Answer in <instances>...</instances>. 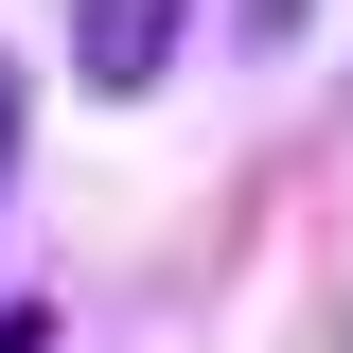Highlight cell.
<instances>
[{
  "mask_svg": "<svg viewBox=\"0 0 353 353\" xmlns=\"http://www.w3.org/2000/svg\"><path fill=\"white\" fill-rule=\"evenodd\" d=\"M176 36H194V0H71V71L106 88V106H141V88L176 71Z\"/></svg>",
  "mask_w": 353,
  "mask_h": 353,
  "instance_id": "obj_1",
  "label": "cell"
},
{
  "mask_svg": "<svg viewBox=\"0 0 353 353\" xmlns=\"http://www.w3.org/2000/svg\"><path fill=\"white\" fill-rule=\"evenodd\" d=\"M0 353H53V318H0Z\"/></svg>",
  "mask_w": 353,
  "mask_h": 353,
  "instance_id": "obj_2",
  "label": "cell"
}]
</instances>
